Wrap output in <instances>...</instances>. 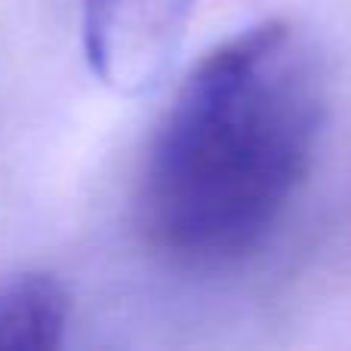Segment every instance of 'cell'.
I'll return each instance as SVG.
<instances>
[{
  "instance_id": "2",
  "label": "cell",
  "mask_w": 351,
  "mask_h": 351,
  "mask_svg": "<svg viewBox=\"0 0 351 351\" xmlns=\"http://www.w3.org/2000/svg\"><path fill=\"white\" fill-rule=\"evenodd\" d=\"M194 0H84V49L102 84L142 93L176 59Z\"/></svg>"
},
{
  "instance_id": "1",
  "label": "cell",
  "mask_w": 351,
  "mask_h": 351,
  "mask_svg": "<svg viewBox=\"0 0 351 351\" xmlns=\"http://www.w3.org/2000/svg\"><path fill=\"white\" fill-rule=\"evenodd\" d=\"M321 114V71L293 25L262 22L206 53L148 158V237L185 262L259 247L302 185Z\"/></svg>"
},
{
  "instance_id": "3",
  "label": "cell",
  "mask_w": 351,
  "mask_h": 351,
  "mask_svg": "<svg viewBox=\"0 0 351 351\" xmlns=\"http://www.w3.org/2000/svg\"><path fill=\"white\" fill-rule=\"evenodd\" d=\"M71 299L53 274H22L0 290V351H47L62 342Z\"/></svg>"
}]
</instances>
